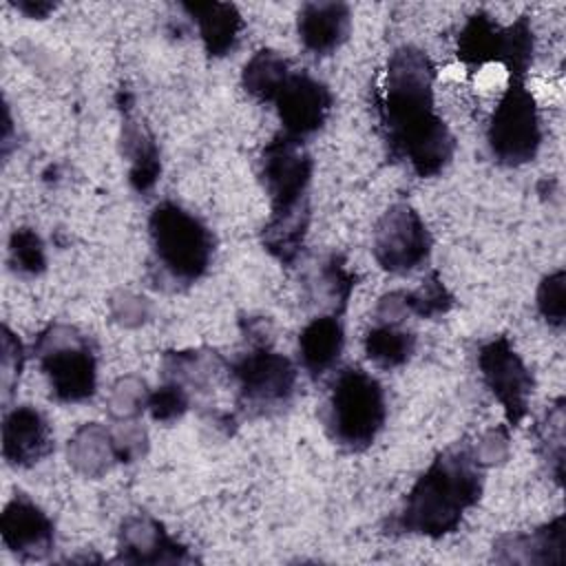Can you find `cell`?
<instances>
[{
    "instance_id": "603a6c76",
    "label": "cell",
    "mask_w": 566,
    "mask_h": 566,
    "mask_svg": "<svg viewBox=\"0 0 566 566\" xmlns=\"http://www.w3.org/2000/svg\"><path fill=\"white\" fill-rule=\"evenodd\" d=\"M292 64L274 49H261L243 64L241 86L261 104H272L292 73Z\"/></svg>"
},
{
    "instance_id": "9a60e30c",
    "label": "cell",
    "mask_w": 566,
    "mask_h": 566,
    "mask_svg": "<svg viewBox=\"0 0 566 566\" xmlns=\"http://www.w3.org/2000/svg\"><path fill=\"white\" fill-rule=\"evenodd\" d=\"M117 562L126 564H181L192 555L150 515H128L117 531Z\"/></svg>"
},
{
    "instance_id": "836d02e7",
    "label": "cell",
    "mask_w": 566,
    "mask_h": 566,
    "mask_svg": "<svg viewBox=\"0 0 566 566\" xmlns=\"http://www.w3.org/2000/svg\"><path fill=\"white\" fill-rule=\"evenodd\" d=\"M111 314L124 327H137L150 316V303L142 296L122 292L111 298Z\"/></svg>"
},
{
    "instance_id": "9c48e42d",
    "label": "cell",
    "mask_w": 566,
    "mask_h": 566,
    "mask_svg": "<svg viewBox=\"0 0 566 566\" xmlns=\"http://www.w3.org/2000/svg\"><path fill=\"white\" fill-rule=\"evenodd\" d=\"M314 159L303 139L276 133L261 150L259 179L270 199V214L310 210Z\"/></svg>"
},
{
    "instance_id": "ac0fdd59",
    "label": "cell",
    "mask_w": 566,
    "mask_h": 566,
    "mask_svg": "<svg viewBox=\"0 0 566 566\" xmlns=\"http://www.w3.org/2000/svg\"><path fill=\"white\" fill-rule=\"evenodd\" d=\"M181 9L197 24L203 51L210 57L230 55L245 27L241 11L232 2H184Z\"/></svg>"
},
{
    "instance_id": "277c9868",
    "label": "cell",
    "mask_w": 566,
    "mask_h": 566,
    "mask_svg": "<svg viewBox=\"0 0 566 566\" xmlns=\"http://www.w3.org/2000/svg\"><path fill=\"white\" fill-rule=\"evenodd\" d=\"M148 237L157 265L175 283L199 281L214 254L210 228L175 201H159L148 214Z\"/></svg>"
},
{
    "instance_id": "f1b7e54d",
    "label": "cell",
    "mask_w": 566,
    "mask_h": 566,
    "mask_svg": "<svg viewBox=\"0 0 566 566\" xmlns=\"http://www.w3.org/2000/svg\"><path fill=\"white\" fill-rule=\"evenodd\" d=\"M535 305L539 316L555 329H562L566 323V274L562 268L548 272L535 292Z\"/></svg>"
},
{
    "instance_id": "7402d4cb",
    "label": "cell",
    "mask_w": 566,
    "mask_h": 566,
    "mask_svg": "<svg viewBox=\"0 0 566 566\" xmlns=\"http://www.w3.org/2000/svg\"><path fill=\"white\" fill-rule=\"evenodd\" d=\"M122 146H124V155L130 161V168H128L130 186L137 192L150 190L157 184L159 172H161L159 150H157L155 137L148 133V128L144 124H139L135 117H130V113H126V117H124Z\"/></svg>"
},
{
    "instance_id": "4fadbf2b",
    "label": "cell",
    "mask_w": 566,
    "mask_h": 566,
    "mask_svg": "<svg viewBox=\"0 0 566 566\" xmlns=\"http://www.w3.org/2000/svg\"><path fill=\"white\" fill-rule=\"evenodd\" d=\"M0 537L22 562H40L55 548L53 520L24 493H15L2 509Z\"/></svg>"
},
{
    "instance_id": "7a4b0ae2",
    "label": "cell",
    "mask_w": 566,
    "mask_h": 566,
    "mask_svg": "<svg viewBox=\"0 0 566 566\" xmlns=\"http://www.w3.org/2000/svg\"><path fill=\"white\" fill-rule=\"evenodd\" d=\"M484 467L473 449L449 447L438 453L407 491L391 526L407 535L440 539L455 533L464 515L480 502Z\"/></svg>"
},
{
    "instance_id": "2e32d148",
    "label": "cell",
    "mask_w": 566,
    "mask_h": 566,
    "mask_svg": "<svg viewBox=\"0 0 566 566\" xmlns=\"http://www.w3.org/2000/svg\"><path fill=\"white\" fill-rule=\"evenodd\" d=\"M296 33L307 53L327 57L347 42L352 33V9L334 0L305 2L296 13Z\"/></svg>"
},
{
    "instance_id": "83f0119b",
    "label": "cell",
    "mask_w": 566,
    "mask_h": 566,
    "mask_svg": "<svg viewBox=\"0 0 566 566\" xmlns=\"http://www.w3.org/2000/svg\"><path fill=\"white\" fill-rule=\"evenodd\" d=\"M9 265L22 276H38L46 268V250L31 228H15L9 239Z\"/></svg>"
},
{
    "instance_id": "d4e9b609",
    "label": "cell",
    "mask_w": 566,
    "mask_h": 566,
    "mask_svg": "<svg viewBox=\"0 0 566 566\" xmlns=\"http://www.w3.org/2000/svg\"><path fill=\"white\" fill-rule=\"evenodd\" d=\"M365 356L380 369H396L409 363L416 352V334L391 323H376L363 338Z\"/></svg>"
},
{
    "instance_id": "d590c367",
    "label": "cell",
    "mask_w": 566,
    "mask_h": 566,
    "mask_svg": "<svg viewBox=\"0 0 566 566\" xmlns=\"http://www.w3.org/2000/svg\"><path fill=\"white\" fill-rule=\"evenodd\" d=\"M18 11H22L27 18H38V20H42V18H46L51 11H55V4L53 2H46V0H18L15 4H13Z\"/></svg>"
},
{
    "instance_id": "ffe728a7",
    "label": "cell",
    "mask_w": 566,
    "mask_h": 566,
    "mask_svg": "<svg viewBox=\"0 0 566 566\" xmlns=\"http://www.w3.org/2000/svg\"><path fill=\"white\" fill-rule=\"evenodd\" d=\"M66 460L84 478H102L119 462L113 429L99 422H86L66 442Z\"/></svg>"
},
{
    "instance_id": "cb8c5ba5",
    "label": "cell",
    "mask_w": 566,
    "mask_h": 566,
    "mask_svg": "<svg viewBox=\"0 0 566 566\" xmlns=\"http://www.w3.org/2000/svg\"><path fill=\"white\" fill-rule=\"evenodd\" d=\"M307 228H310V210L270 214V219L261 230V243L272 259H276L283 265H292L303 252Z\"/></svg>"
},
{
    "instance_id": "5b68a950",
    "label": "cell",
    "mask_w": 566,
    "mask_h": 566,
    "mask_svg": "<svg viewBox=\"0 0 566 566\" xmlns=\"http://www.w3.org/2000/svg\"><path fill=\"white\" fill-rule=\"evenodd\" d=\"M51 398L64 405L86 402L97 389V354L91 338L69 323H51L33 343Z\"/></svg>"
},
{
    "instance_id": "ba28073f",
    "label": "cell",
    "mask_w": 566,
    "mask_h": 566,
    "mask_svg": "<svg viewBox=\"0 0 566 566\" xmlns=\"http://www.w3.org/2000/svg\"><path fill=\"white\" fill-rule=\"evenodd\" d=\"M239 402L250 413L265 416L283 409L296 389L298 367L281 352L261 343L228 365Z\"/></svg>"
},
{
    "instance_id": "1f68e13d",
    "label": "cell",
    "mask_w": 566,
    "mask_h": 566,
    "mask_svg": "<svg viewBox=\"0 0 566 566\" xmlns=\"http://www.w3.org/2000/svg\"><path fill=\"white\" fill-rule=\"evenodd\" d=\"M24 367V347L20 338L2 325V336H0V382H2V396L4 400L11 396L13 385L18 382L20 374Z\"/></svg>"
},
{
    "instance_id": "e575fe53",
    "label": "cell",
    "mask_w": 566,
    "mask_h": 566,
    "mask_svg": "<svg viewBox=\"0 0 566 566\" xmlns=\"http://www.w3.org/2000/svg\"><path fill=\"white\" fill-rule=\"evenodd\" d=\"M478 462L482 467H489V464H495V462H502L506 455H509V431L504 427H497V429H491L480 442H478V449L473 451Z\"/></svg>"
},
{
    "instance_id": "30bf717a",
    "label": "cell",
    "mask_w": 566,
    "mask_h": 566,
    "mask_svg": "<svg viewBox=\"0 0 566 566\" xmlns=\"http://www.w3.org/2000/svg\"><path fill=\"white\" fill-rule=\"evenodd\" d=\"M371 252L380 270L402 276L429 261L431 234L420 212L398 201L389 206L371 230Z\"/></svg>"
},
{
    "instance_id": "8992f818",
    "label": "cell",
    "mask_w": 566,
    "mask_h": 566,
    "mask_svg": "<svg viewBox=\"0 0 566 566\" xmlns=\"http://www.w3.org/2000/svg\"><path fill=\"white\" fill-rule=\"evenodd\" d=\"M535 53V35L528 15L502 27L491 13L475 11L458 33V57L469 69L502 64L513 80H524Z\"/></svg>"
},
{
    "instance_id": "4dcf8cb0",
    "label": "cell",
    "mask_w": 566,
    "mask_h": 566,
    "mask_svg": "<svg viewBox=\"0 0 566 566\" xmlns=\"http://www.w3.org/2000/svg\"><path fill=\"white\" fill-rule=\"evenodd\" d=\"M562 398L548 409L546 420L542 424L539 442L546 449V460L553 464V478L562 482L564 469V407Z\"/></svg>"
},
{
    "instance_id": "e0dca14e",
    "label": "cell",
    "mask_w": 566,
    "mask_h": 566,
    "mask_svg": "<svg viewBox=\"0 0 566 566\" xmlns=\"http://www.w3.org/2000/svg\"><path fill=\"white\" fill-rule=\"evenodd\" d=\"M566 548L564 515L528 533H511L493 544V559L504 564H562Z\"/></svg>"
},
{
    "instance_id": "484cf974",
    "label": "cell",
    "mask_w": 566,
    "mask_h": 566,
    "mask_svg": "<svg viewBox=\"0 0 566 566\" xmlns=\"http://www.w3.org/2000/svg\"><path fill=\"white\" fill-rule=\"evenodd\" d=\"M405 303L409 316L438 318L451 310L453 296L438 276V272H431L416 290H405Z\"/></svg>"
},
{
    "instance_id": "f546056e",
    "label": "cell",
    "mask_w": 566,
    "mask_h": 566,
    "mask_svg": "<svg viewBox=\"0 0 566 566\" xmlns=\"http://www.w3.org/2000/svg\"><path fill=\"white\" fill-rule=\"evenodd\" d=\"M190 407V391L175 382V380H166L150 391L148 396V413L153 420L157 422H172L179 420Z\"/></svg>"
},
{
    "instance_id": "5bb4252c",
    "label": "cell",
    "mask_w": 566,
    "mask_h": 566,
    "mask_svg": "<svg viewBox=\"0 0 566 566\" xmlns=\"http://www.w3.org/2000/svg\"><path fill=\"white\" fill-rule=\"evenodd\" d=\"M53 429L33 405H18L2 418V458L13 469H31L53 453Z\"/></svg>"
},
{
    "instance_id": "8fae6325",
    "label": "cell",
    "mask_w": 566,
    "mask_h": 566,
    "mask_svg": "<svg viewBox=\"0 0 566 566\" xmlns=\"http://www.w3.org/2000/svg\"><path fill=\"white\" fill-rule=\"evenodd\" d=\"M482 382L504 411L506 427H517L528 413L533 374L506 336H493L478 347Z\"/></svg>"
},
{
    "instance_id": "d6a6232c",
    "label": "cell",
    "mask_w": 566,
    "mask_h": 566,
    "mask_svg": "<svg viewBox=\"0 0 566 566\" xmlns=\"http://www.w3.org/2000/svg\"><path fill=\"white\" fill-rule=\"evenodd\" d=\"M113 436H115L119 462L124 464L139 460L148 449V436L135 420L117 422V427H113Z\"/></svg>"
},
{
    "instance_id": "44dd1931",
    "label": "cell",
    "mask_w": 566,
    "mask_h": 566,
    "mask_svg": "<svg viewBox=\"0 0 566 566\" xmlns=\"http://www.w3.org/2000/svg\"><path fill=\"white\" fill-rule=\"evenodd\" d=\"M354 285L356 274L347 268L345 259L338 254H329L307 279V296L314 305L323 310L321 314L340 316V312L349 303Z\"/></svg>"
},
{
    "instance_id": "52a82bcc",
    "label": "cell",
    "mask_w": 566,
    "mask_h": 566,
    "mask_svg": "<svg viewBox=\"0 0 566 566\" xmlns=\"http://www.w3.org/2000/svg\"><path fill=\"white\" fill-rule=\"evenodd\" d=\"M542 139L544 130L535 95L526 80H509L486 124V148L493 161L520 168L537 157Z\"/></svg>"
},
{
    "instance_id": "3957f363",
    "label": "cell",
    "mask_w": 566,
    "mask_h": 566,
    "mask_svg": "<svg viewBox=\"0 0 566 566\" xmlns=\"http://www.w3.org/2000/svg\"><path fill=\"white\" fill-rule=\"evenodd\" d=\"M325 436L347 453L369 449L387 420L385 389L358 365L338 369L321 411Z\"/></svg>"
},
{
    "instance_id": "6da1fadb",
    "label": "cell",
    "mask_w": 566,
    "mask_h": 566,
    "mask_svg": "<svg viewBox=\"0 0 566 566\" xmlns=\"http://www.w3.org/2000/svg\"><path fill=\"white\" fill-rule=\"evenodd\" d=\"M378 122L391 159L416 177H438L451 164L458 144L436 108V66L420 46L402 44L387 57Z\"/></svg>"
},
{
    "instance_id": "4316f807",
    "label": "cell",
    "mask_w": 566,
    "mask_h": 566,
    "mask_svg": "<svg viewBox=\"0 0 566 566\" xmlns=\"http://www.w3.org/2000/svg\"><path fill=\"white\" fill-rule=\"evenodd\" d=\"M150 389L139 376H122L108 396V413L115 422L137 420L148 409Z\"/></svg>"
},
{
    "instance_id": "7c38bea8",
    "label": "cell",
    "mask_w": 566,
    "mask_h": 566,
    "mask_svg": "<svg viewBox=\"0 0 566 566\" xmlns=\"http://www.w3.org/2000/svg\"><path fill=\"white\" fill-rule=\"evenodd\" d=\"M272 104L283 133L305 142L325 126L334 106V95L325 82L307 71L294 69Z\"/></svg>"
},
{
    "instance_id": "d6986e66",
    "label": "cell",
    "mask_w": 566,
    "mask_h": 566,
    "mask_svg": "<svg viewBox=\"0 0 566 566\" xmlns=\"http://www.w3.org/2000/svg\"><path fill=\"white\" fill-rule=\"evenodd\" d=\"M345 349V329L338 316L318 314L298 334V365L318 380L338 365Z\"/></svg>"
}]
</instances>
